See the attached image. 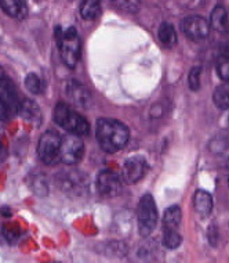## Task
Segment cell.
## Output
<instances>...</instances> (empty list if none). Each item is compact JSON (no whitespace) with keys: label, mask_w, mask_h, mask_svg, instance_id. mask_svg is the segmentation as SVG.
I'll use <instances>...</instances> for the list:
<instances>
[{"label":"cell","mask_w":229,"mask_h":263,"mask_svg":"<svg viewBox=\"0 0 229 263\" xmlns=\"http://www.w3.org/2000/svg\"><path fill=\"white\" fill-rule=\"evenodd\" d=\"M85 154V143L79 135L69 133L61 139V148H59V161L65 165H76L81 161Z\"/></svg>","instance_id":"8"},{"label":"cell","mask_w":229,"mask_h":263,"mask_svg":"<svg viewBox=\"0 0 229 263\" xmlns=\"http://www.w3.org/2000/svg\"><path fill=\"white\" fill-rule=\"evenodd\" d=\"M57 43H58L61 59L69 68H75L77 61L80 59L81 42L77 33L76 28H68L67 31H63L61 28H57Z\"/></svg>","instance_id":"2"},{"label":"cell","mask_w":229,"mask_h":263,"mask_svg":"<svg viewBox=\"0 0 229 263\" xmlns=\"http://www.w3.org/2000/svg\"><path fill=\"white\" fill-rule=\"evenodd\" d=\"M7 158V148L5 147V144L0 141V162H3Z\"/></svg>","instance_id":"27"},{"label":"cell","mask_w":229,"mask_h":263,"mask_svg":"<svg viewBox=\"0 0 229 263\" xmlns=\"http://www.w3.org/2000/svg\"><path fill=\"white\" fill-rule=\"evenodd\" d=\"M95 189L102 198H115L121 193L123 184L117 173L111 169H103L97 175Z\"/></svg>","instance_id":"9"},{"label":"cell","mask_w":229,"mask_h":263,"mask_svg":"<svg viewBox=\"0 0 229 263\" xmlns=\"http://www.w3.org/2000/svg\"><path fill=\"white\" fill-rule=\"evenodd\" d=\"M193 205H195V211L202 218H207L213 211V197L207 191L198 190L193 197Z\"/></svg>","instance_id":"15"},{"label":"cell","mask_w":229,"mask_h":263,"mask_svg":"<svg viewBox=\"0 0 229 263\" xmlns=\"http://www.w3.org/2000/svg\"><path fill=\"white\" fill-rule=\"evenodd\" d=\"M2 78H5V71L0 68V79H2Z\"/></svg>","instance_id":"28"},{"label":"cell","mask_w":229,"mask_h":263,"mask_svg":"<svg viewBox=\"0 0 229 263\" xmlns=\"http://www.w3.org/2000/svg\"><path fill=\"white\" fill-rule=\"evenodd\" d=\"M213 101L220 109L229 108V83H224L217 87L213 95Z\"/></svg>","instance_id":"22"},{"label":"cell","mask_w":229,"mask_h":263,"mask_svg":"<svg viewBox=\"0 0 229 263\" xmlns=\"http://www.w3.org/2000/svg\"><path fill=\"white\" fill-rule=\"evenodd\" d=\"M113 5V7H116L120 11L124 13H137L139 10V0H109Z\"/></svg>","instance_id":"24"},{"label":"cell","mask_w":229,"mask_h":263,"mask_svg":"<svg viewBox=\"0 0 229 263\" xmlns=\"http://www.w3.org/2000/svg\"><path fill=\"white\" fill-rule=\"evenodd\" d=\"M157 209L155 200L151 194H145L138 202L137 208V222H138V232L142 237H148L156 229Z\"/></svg>","instance_id":"5"},{"label":"cell","mask_w":229,"mask_h":263,"mask_svg":"<svg viewBox=\"0 0 229 263\" xmlns=\"http://www.w3.org/2000/svg\"><path fill=\"white\" fill-rule=\"evenodd\" d=\"M211 28L214 31L220 32V33H226L229 29V23H228V14L225 10L224 6H217L213 10L210 18Z\"/></svg>","instance_id":"17"},{"label":"cell","mask_w":229,"mask_h":263,"mask_svg":"<svg viewBox=\"0 0 229 263\" xmlns=\"http://www.w3.org/2000/svg\"><path fill=\"white\" fill-rule=\"evenodd\" d=\"M181 29L189 41L202 42L209 36L210 25L200 15H189V17L182 20Z\"/></svg>","instance_id":"10"},{"label":"cell","mask_w":229,"mask_h":263,"mask_svg":"<svg viewBox=\"0 0 229 263\" xmlns=\"http://www.w3.org/2000/svg\"><path fill=\"white\" fill-rule=\"evenodd\" d=\"M25 86L32 95H40L41 93V81L36 73H28L25 78Z\"/></svg>","instance_id":"25"},{"label":"cell","mask_w":229,"mask_h":263,"mask_svg":"<svg viewBox=\"0 0 229 263\" xmlns=\"http://www.w3.org/2000/svg\"><path fill=\"white\" fill-rule=\"evenodd\" d=\"M216 68L221 81L229 82V47L226 46H222L217 54Z\"/></svg>","instance_id":"20"},{"label":"cell","mask_w":229,"mask_h":263,"mask_svg":"<svg viewBox=\"0 0 229 263\" xmlns=\"http://www.w3.org/2000/svg\"><path fill=\"white\" fill-rule=\"evenodd\" d=\"M101 0H83L80 5V15L86 21H95L101 15Z\"/></svg>","instance_id":"19"},{"label":"cell","mask_w":229,"mask_h":263,"mask_svg":"<svg viewBox=\"0 0 229 263\" xmlns=\"http://www.w3.org/2000/svg\"><path fill=\"white\" fill-rule=\"evenodd\" d=\"M95 136L99 147L109 154H113L126 147L130 139V130L117 119L101 118L97 121Z\"/></svg>","instance_id":"1"},{"label":"cell","mask_w":229,"mask_h":263,"mask_svg":"<svg viewBox=\"0 0 229 263\" xmlns=\"http://www.w3.org/2000/svg\"><path fill=\"white\" fill-rule=\"evenodd\" d=\"M181 219H182V213L180 206L173 205L167 208L163 215V230H178L181 226Z\"/></svg>","instance_id":"18"},{"label":"cell","mask_w":229,"mask_h":263,"mask_svg":"<svg viewBox=\"0 0 229 263\" xmlns=\"http://www.w3.org/2000/svg\"><path fill=\"white\" fill-rule=\"evenodd\" d=\"M147 172H148L147 159L144 157L134 155L126 159V162L123 165V171H121V177L126 184H135L147 175Z\"/></svg>","instance_id":"11"},{"label":"cell","mask_w":229,"mask_h":263,"mask_svg":"<svg viewBox=\"0 0 229 263\" xmlns=\"http://www.w3.org/2000/svg\"><path fill=\"white\" fill-rule=\"evenodd\" d=\"M0 7L14 20H24L28 15L27 0H0Z\"/></svg>","instance_id":"14"},{"label":"cell","mask_w":229,"mask_h":263,"mask_svg":"<svg viewBox=\"0 0 229 263\" xmlns=\"http://www.w3.org/2000/svg\"><path fill=\"white\" fill-rule=\"evenodd\" d=\"M157 37L162 42V45L166 47H173L177 45V33L170 23L160 24V27L157 29Z\"/></svg>","instance_id":"21"},{"label":"cell","mask_w":229,"mask_h":263,"mask_svg":"<svg viewBox=\"0 0 229 263\" xmlns=\"http://www.w3.org/2000/svg\"><path fill=\"white\" fill-rule=\"evenodd\" d=\"M19 115L23 117L24 121H27V122L32 123V125H36L39 126L41 122V111L40 107L35 103L33 100H23L19 103V109H18Z\"/></svg>","instance_id":"13"},{"label":"cell","mask_w":229,"mask_h":263,"mask_svg":"<svg viewBox=\"0 0 229 263\" xmlns=\"http://www.w3.org/2000/svg\"><path fill=\"white\" fill-rule=\"evenodd\" d=\"M228 184H229V161H228Z\"/></svg>","instance_id":"29"},{"label":"cell","mask_w":229,"mask_h":263,"mask_svg":"<svg viewBox=\"0 0 229 263\" xmlns=\"http://www.w3.org/2000/svg\"><path fill=\"white\" fill-rule=\"evenodd\" d=\"M202 68L200 67H193L189 72L188 78V83H189V89L192 91H198L202 86Z\"/></svg>","instance_id":"26"},{"label":"cell","mask_w":229,"mask_h":263,"mask_svg":"<svg viewBox=\"0 0 229 263\" xmlns=\"http://www.w3.org/2000/svg\"><path fill=\"white\" fill-rule=\"evenodd\" d=\"M61 139L55 130H47L41 135L37 144V155L46 165H55L59 162Z\"/></svg>","instance_id":"7"},{"label":"cell","mask_w":229,"mask_h":263,"mask_svg":"<svg viewBox=\"0 0 229 263\" xmlns=\"http://www.w3.org/2000/svg\"><path fill=\"white\" fill-rule=\"evenodd\" d=\"M65 93L73 105L83 109L90 108L93 97L85 85H81L76 81H68L67 85H65Z\"/></svg>","instance_id":"12"},{"label":"cell","mask_w":229,"mask_h":263,"mask_svg":"<svg viewBox=\"0 0 229 263\" xmlns=\"http://www.w3.org/2000/svg\"><path fill=\"white\" fill-rule=\"evenodd\" d=\"M182 242V237L178 230H163V245L169 250L178 248Z\"/></svg>","instance_id":"23"},{"label":"cell","mask_w":229,"mask_h":263,"mask_svg":"<svg viewBox=\"0 0 229 263\" xmlns=\"http://www.w3.org/2000/svg\"><path fill=\"white\" fill-rule=\"evenodd\" d=\"M28 186L31 187V190L36 195L45 197L49 194V180L46 177L45 173L41 172H32L27 177Z\"/></svg>","instance_id":"16"},{"label":"cell","mask_w":229,"mask_h":263,"mask_svg":"<svg viewBox=\"0 0 229 263\" xmlns=\"http://www.w3.org/2000/svg\"><path fill=\"white\" fill-rule=\"evenodd\" d=\"M54 121L69 133L86 136L90 133V125L85 117L73 111L67 103H58L54 108Z\"/></svg>","instance_id":"3"},{"label":"cell","mask_w":229,"mask_h":263,"mask_svg":"<svg viewBox=\"0 0 229 263\" xmlns=\"http://www.w3.org/2000/svg\"><path fill=\"white\" fill-rule=\"evenodd\" d=\"M18 93L9 78L0 79V121L11 119L19 109Z\"/></svg>","instance_id":"6"},{"label":"cell","mask_w":229,"mask_h":263,"mask_svg":"<svg viewBox=\"0 0 229 263\" xmlns=\"http://www.w3.org/2000/svg\"><path fill=\"white\" fill-rule=\"evenodd\" d=\"M55 184L68 195L81 197L89 191V177L77 169H64L55 175Z\"/></svg>","instance_id":"4"}]
</instances>
